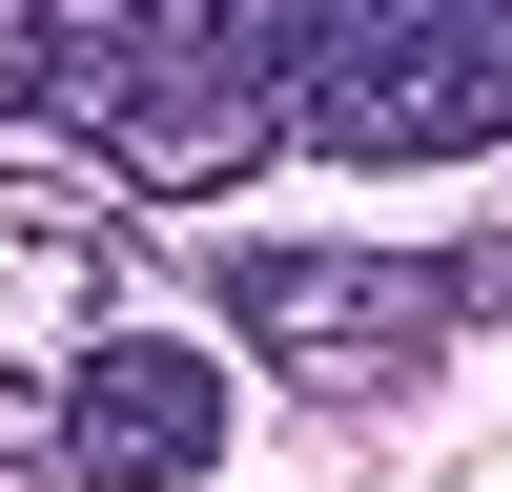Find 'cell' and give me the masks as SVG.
Returning <instances> with one entry per match:
<instances>
[{
    "mask_svg": "<svg viewBox=\"0 0 512 492\" xmlns=\"http://www.w3.org/2000/svg\"><path fill=\"white\" fill-rule=\"evenodd\" d=\"M308 21L328 0H21L0 123H41L62 164H103L123 205H226L246 164H287Z\"/></svg>",
    "mask_w": 512,
    "mask_h": 492,
    "instance_id": "cell-1",
    "label": "cell"
},
{
    "mask_svg": "<svg viewBox=\"0 0 512 492\" xmlns=\"http://www.w3.org/2000/svg\"><path fill=\"white\" fill-rule=\"evenodd\" d=\"M512 246H226V349L308 410H390L492 328Z\"/></svg>",
    "mask_w": 512,
    "mask_h": 492,
    "instance_id": "cell-2",
    "label": "cell"
},
{
    "mask_svg": "<svg viewBox=\"0 0 512 492\" xmlns=\"http://www.w3.org/2000/svg\"><path fill=\"white\" fill-rule=\"evenodd\" d=\"M512 144V0H328L287 62V164H472Z\"/></svg>",
    "mask_w": 512,
    "mask_h": 492,
    "instance_id": "cell-3",
    "label": "cell"
},
{
    "mask_svg": "<svg viewBox=\"0 0 512 492\" xmlns=\"http://www.w3.org/2000/svg\"><path fill=\"white\" fill-rule=\"evenodd\" d=\"M185 472H226V349L103 328V349L41 390V492H185Z\"/></svg>",
    "mask_w": 512,
    "mask_h": 492,
    "instance_id": "cell-4",
    "label": "cell"
},
{
    "mask_svg": "<svg viewBox=\"0 0 512 492\" xmlns=\"http://www.w3.org/2000/svg\"><path fill=\"white\" fill-rule=\"evenodd\" d=\"M103 328H123L103 308V246L82 226H0V451H21V472H41V390H62Z\"/></svg>",
    "mask_w": 512,
    "mask_h": 492,
    "instance_id": "cell-5",
    "label": "cell"
},
{
    "mask_svg": "<svg viewBox=\"0 0 512 492\" xmlns=\"http://www.w3.org/2000/svg\"><path fill=\"white\" fill-rule=\"evenodd\" d=\"M0 82H21V0H0Z\"/></svg>",
    "mask_w": 512,
    "mask_h": 492,
    "instance_id": "cell-6",
    "label": "cell"
}]
</instances>
